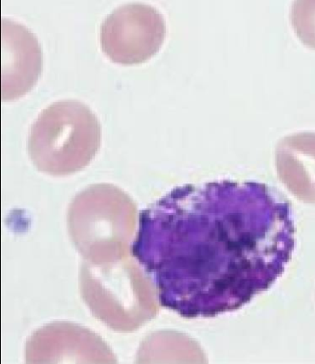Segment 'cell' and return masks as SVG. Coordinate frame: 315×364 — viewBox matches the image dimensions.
<instances>
[{
	"mask_svg": "<svg viewBox=\"0 0 315 364\" xmlns=\"http://www.w3.org/2000/svg\"><path fill=\"white\" fill-rule=\"evenodd\" d=\"M277 168L293 185L314 183L315 134L304 132L283 138L277 147Z\"/></svg>",
	"mask_w": 315,
	"mask_h": 364,
	"instance_id": "cell-5",
	"label": "cell"
},
{
	"mask_svg": "<svg viewBox=\"0 0 315 364\" xmlns=\"http://www.w3.org/2000/svg\"><path fill=\"white\" fill-rule=\"evenodd\" d=\"M42 70L41 48L26 27L2 21V100H18L35 86Z\"/></svg>",
	"mask_w": 315,
	"mask_h": 364,
	"instance_id": "cell-4",
	"label": "cell"
},
{
	"mask_svg": "<svg viewBox=\"0 0 315 364\" xmlns=\"http://www.w3.org/2000/svg\"><path fill=\"white\" fill-rule=\"evenodd\" d=\"M292 205L267 185H186L145 210L132 255L160 302L187 318L242 309L285 272L295 249Z\"/></svg>",
	"mask_w": 315,
	"mask_h": 364,
	"instance_id": "cell-1",
	"label": "cell"
},
{
	"mask_svg": "<svg viewBox=\"0 0 315 364\" xmlns=\"http://www.w3.org/2000/svg\"><path fill=\"white\" fill-rule=\"evenodd\" d=\"M100 144L97 116L81 102L64 100L50 105L33 123L29 153L40 171L66 175L87 166Z\"/></svg>",
	"mask_w": 315,
	"mask_h": 364,
	"instance_id": "cell-2",
	"label": "cell"
},
{
	"mask_svg": "<svg viewBox=\"0 0 315 364\" xmlns=\"http://www.w3.org/2000/svg\"><path fill=\"white\" fill-rule=\"evenodd\" d=\"M292 23L302 44L315 49V0H294Z\"/></svg>",
	"mask_w": 315,
	"mask_h": 364,
	"instance_id": "cell-6",
	"label": "cell"
},
{
	"mask_svg": "<svg viewBox=\"0 0 315 364\" xmlns=\"http://www.w3.org/2000/svg\"><path fill=\"white\" fill-rule=\"evenodd\" d=\"M162 14L152 6L134 3L115 9L101 27L102 49L113 63L134 66L149 60L165 40Z\"/></svg>",
	"mask_w": 315,
	"mask_h": 364,
	"instance_id": "cell-3",
	"label": "cell"
}]
</instances>
